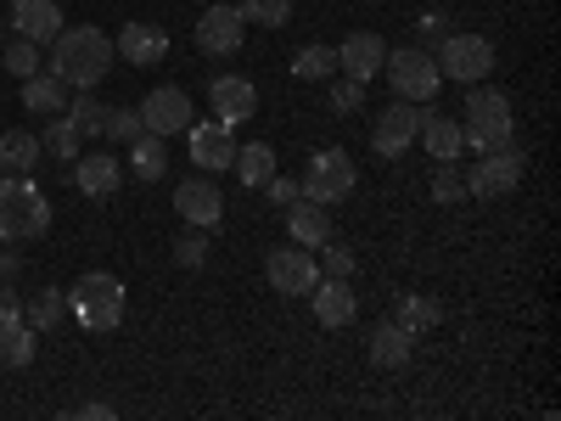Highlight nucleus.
<instances>
[{"mask_svg":"<svg viewBox=\"0 0 561 421\" xmlns=\"http://www.w3.org/2000/svg\"><path fill=\"white\" fill-rule=\"evenodd\" d=\"M410 354H415V338L404 332V326L382 320L377 332H370V365H382V371H404V365H410Z\"/></svg>","mask_w":561,"mask_h":421,"instance_id":"nucleus-23","label":"nucleus"},{"mask_svg":"<svg viewBox=\"0 0 561 421\" xmlns=\"http://www.w3.org/2000/svg\"><path fill=\"white\" fill-rule=\"evenodd\" d=\"M237 180L248 185V192H264V180L275 174V147L270 140H248V147H237Z\"/></svg>","mask_w":561,"mask_h":421,"instance_id":"nucleus-26","label":"nucleus"},{"mask_svg":"<svg viewBox=\"0 0 561 421\" xmlns=\"http://www.w3.org/2000/svg\"><path fill=\"white\" fill-rule=\"evenodd\" d=\"M309 304H314V320L325 326V332H348L354 315H359V298L343 275H320L309 287Z\"/></svg>","mask_w":561,"mask_h":421,"instance_id":"nucleus-14","label":"nucleus"},{"mask_svg":"<svg viewBox=\"0 0 561 421\" xmlns=\"http://www.w3.org/2000/svg\"><path fill=\"white\" fill-rule=\"evenodd\" d=\"M382 62H388V39H382V34H348V39L337 45V73H348V79H359V84L377 79Z\"/></svg>","mask_w":561,"mask_h":421,"instance_id":"nucleus-20","label":"nucleus"},{"mask_svg":"<svg viewBox=\"0 0 561 421\" xmlns=\"http://www.w3.org/2000/svg\"><path fill=\"white\" fill-rule=\"evenodd\" d=\"M185 140H192V163L203 174H219V169L237 163V135H230V124H219V118L192 124V129H185Z\"/></svg>","mask_w":561,"mask_h":421,"instance_id":"nucleus-17","label":"nucleus"},{"mask_svg":"<svg viewBox=\"0 0 561 421\" xmlns=\"http://www.w3.org/2000/svg\"><path fill=\"white\" fill-rule=\"evenodd\" d=\"M359 102H365V84H359V79H348V73H343V79L332 73V113H354Z\"/></svg>","mask_w":561,"mask_h":421,"instance_id":"nucleus-40","label":"nucleus"},{"mask_svg":"<svg viewBox=\"0 0 561 421\" xmlns=\"http://www.w3.org/2000/svg\"><path fill=\"white\" fill-rule=\"evenodd\" d=\"M7 23H12V34H23V39H34V45H51V39L68 29L57 0H12Z\"/></svg>","mask_w":561,"mask_h":421,"instance_id":"nucleus-18","label":"nucleus"},{"mask_svg":"<svg viewBox=\"0 0 561 421\" xmlns=\"http://www.w3.org/2000/svg\"><path fill=\"white\" fill-rule=\"evenodd\" d=\"M203 259H208V230H180V237H174V264L180 270H203Z\"/></svg>","mask_w":561,"mask_h":421,"instance_id":"nucleus-36","label":"nucleus"},{"mask_svg":"<svg viewBox=\"0 0 561 421\" xmlns=\"http://www.w3.org/2000/svg\"><path fill=\"white\" fill-rule=\"evenodd\" d=\"M18 315H23V293L7 287V293H0V320H18Z\"/></svg>","mask_w":561,"mask_h":421,"instance_id":"nucleus-44","label":"nucleus"},{"mask_svg":"<svg viewBox=\"0 0 561 421\" xmlns=\"http://www.w3.org/2000/svg\"><path fill=\"white\" fill-rule=\"evenodd\" d=\"M242 34H248L242 12L230 7V0H214V7L197 18V52L203 57H237L242 52Z\"/></svg>","mask_w":561,"mask_h":421,"instance_id":"nucleus-10","label":"nucleus"},{"mask_svg":"<svg viewBox=\"0 0 561 421\" xmlns=\"http://www.w3.org/2000/svg\"><path fill=\"white\" fill-rule=\"evenodd\" d=\"M113 34L102 29H62L51 39V73L68 84V90H96L107 73H113Z\"/></svg>","mask_w":561,"mask_h":421,"instance_id":"nucleus-1","label":"nucleus"},{"mask_svg":"<svg viewBox=\"0 0 561 421\" xmlns=\"http://www.w3.org/2000/svg\"><path fill=\"white\" fill-rule=\"evenodd\" d=\"M62 298H68V315L84 326V332H113V326L124 320V281L107 275V270L79 275Z\"/></svg>","mask_w":561,"mask_h":421,"instance_id":"nucleus-4","label":"nucleus"},{"mask_svg":"<svg viewBox=\"0 0 561 421\" xmlns=\"http://www.w3.org/2000/svg\"><path fill=\"white\" fill-rule=\"evenodd\" d=\"M68 315V298H62V287H34L28 298H23V320L34 326V332H51V326Z\"/></svg>","mask_w":561,"mask_h":421,"instance_id":"nucleus-28","label":"nucleus"},{"mask_svg":"<svg viewBox=\"0 0 561 421\" xmlns=\"http://www.w3.org/2000/svg\"><path fill=\"white\" fill-rule=\"evenodd\" d=\"M264 197H270L275 208H293L304 192H298V180H280V174H270V180H264Z\"/></svg>","mask_w":561,"mask_h":421,"instance_id":"nucleus-41","label":"nucleus"},{"mask_svg":"<svg viewBox=\"0 0 561 421\" xmlns=\"http://www.w3.org/2000/svg\"><path fill=\"white\" fill-rule=\"evenodd\" d=\"M0 62H7V73L23 84V79H34V73H39V45H34V39H23V34H12V39H7V57H0Z\"/></svg>","mask_w":561,"mask_h":421,"instance_id":"nucleus-34","label":"nucleus"},{"mask_svg":"<svg viewBox=\"0 0 561 421\" xmlns=\"http://www.w3.org/2000/svg\"><path fill=\"white\" fill-rule=\"evenodd\" d=\"M68 421H113V405H79L68 410Z\"/></svg>","mask_w":561,"mask_h":421,"instance_id":"nucleus-43","label":"nucleus"},{"mask_svg":"<svg viewBox=\"0 0 561 421\" xmlns=\"http://www.w3.org/2000/svg\"><path fill=\"white\" fill-rule=\"evenodd\" d=\"M264 275H270V287H275L280 298H304L314 281H320V259H314L309 248H275V253L264 259Z\"/></svg>","mask_w":561,"mask_h":421,"instance_id":"nucleus-12","label":"nucleus"},{"mask_svg":"<svg viewBox=\"0 0 561 421\" xmlns=\"http://www.w3.org/2000/svg\"><path fill=\"white\" fill-rule=\"evenodd\" d=\"M438 73L444 79H455V84H478V79H489L494 73V45L483 39V34H444L438 39Z\"/></svg>","mask_w":561,"mask_h":421,"instance_id":"nucleus-8","label":"nucleus"},{"mask_svg":"<svg viewBox=\"0 0 561 421\" xmlns=\"http://www.w3.org/2000/svg\"><path fill=\"white\" fill-rule=\"evenodd\" d=\"M113 52L129 62V68H158L169 57V34L158 23H124L118 39H113Z\"/></svg>","mask_w":561,"mask_h":421,"instance_id":"nucleus-19","label":"nucleus"},{"mask_svg":"<svg viewBox=\"0 0 561 421\" xmlns=\"http://www.w3.org/2000/svg\"><path fill=\"white\" fill-rule=\"evenodd\" d=\"M460 140H466L478 158H483V152H500V147H511V140H517V107H511L505 90H494V84H483V79L466 84Z\"/></svg>","mask_w":561,"mask_h":421,"instance_id":"nucleus-2","label":"nucleus"},{"mask_svg":"<svg viewBox=\"0 0 561 421\" xmlns=\"http://www.w3.org/2000/svg\"><path fill=\"white\" fill-rule=\"evenodd\" d=\"M39 158H45V147H39L34 129H7L0 135V174H34Z\"/></svg>","mask_w":561,"mask_h":421,"instance_id":"nucleus-24","label":"nucleus"},{"mask_svg":"<svg viewBox=\"0 0 561 421\" xmlns=\"http://www.w3.org/2000/svg\"><path fill=\"white\" fill-rule=\"evenodd\" d=\"M129 169H135V180H163V169H169V140L163 135H140V140H129Z\"/></svg>","mask_w":561,"mask_h":421,"instance_id":"nucleus-27","label":"nucleus"},{"mask_svg":"<svg viewBox=\"0 0 561 421\" xmlns=\"http://www.w3.org/2000/svg\"><path fill=\"white\" fill-rule=\"evenodd\" d=\"M415 34H421V45H438V39L449 34V12H427V18H415Z\"/></svg>","mask_w":561,"mask_h":421,"instance_id":"nucleus-42","label":"nucleus"},{"mask_svg":"<svg viewBox=\"0 0 561 421\" xmlns=\"http://www.w3.org/2000/svg\"><path fill=\"white\" fill-rule=\"evenodd\" d=\"M23 107L39 113V118H57L68 107V84L51 73V68H39L34 79H23Z\"/></svg>","mask_w":561,"mask_h":421,"instance_id":"nucleus-25","label":"nucleus"},{"mask_svg":"<svg viewBox=\"0 0 561 421\" xmlns=\"http://www.w3.org/2000/svg\"><path fill=\"white\" fill-rule=\"evenodd\" d=\"M140 124L169 140V135H185L197 124V107L180 84H158V90H147V102H140Z\"/></svg>","mask_w":561,"mask_h":421,"instance_id":"nucleus-9","label":"nucleus"},{"mask_svg":"<svg viewBox=\"0 0 561 421\" xmlns=\"http://www.w3.org/2000/svg\"><path fill=\"white\" fill-rule=\"evenodd\" d=\"M415 140L433 152V163H455V158L466 152L460 124H455V118H438V113H421V129H415Z\"/></svg>","mask_w":561,"mask_h":421,"instance_id":"nucleus-22","label":"nucleus"},{"mask_svg":"<svg viewBox=\"0 0 561 421\" xmlns=\"http://www.w3.org/2000/svg\"><path fill=\"white\" fill-rule=\"evenodd\" d=\"M208 107H214V118L219 124H248L253 113H259V84L253 79H242V73H219L214 84H208Z\"/></svg>","mask_w":561,"mask_h":421,"instance_id":"nucleus-16","label":"nucleus"},{"mask_svg":"<svg viewBox=\"0 0 561 421\" xmlns=\"http://www.w3.org/2000/svg\"><path fill=\"white\" fill-rule=\"evenodd\" d=\"M421 102H399V107H382V118L370 124V152L377 158H399V152H410L415 147V129H421Z\"/></svg>","mask_w":561,"mask_h":421,"instance_id":"nucleus-11","label":"nucleus"},{"mask_svg":"<svg viewBox=\"0 0 561 421\" xmlns=\"http://www.w3.org/2000/svg\"><path fill=\"white\" fill-rule=\"evenodd\" d=\"M62 113L79 124V135H107V124H113V107L96 96V90H79V96H73Z\"/></svg>","mask_w":561,"mask_h":421,"instance_id":"nucleus-31","label":"nucleus"},{"mask_svg":"<svg viewBox=\"0 0 561 421\" xmlns=\"http://www.w3.org/2000/svg\"><path fill=\"white\" fill-rule=\"evenodd\" d=\"M107 135H113V140H124V147H129V140H140V135H147V124H140V107H113V124H107Z\"/></svg>","mask_w":561,"mask_h":421,"instance_id":"nucleus-39","label":"nucleus"},{"mask_svg":"<svg viewBox=\"0 0 561 421\" xmlns=\"http://www.w3.org/2000/svg\"><path fill=\"white\" fill-rule=\"evenodd\" d=\"M174 214L185 225H197V230H219L225 219V197H219V185L208 174H192V180H180L174 185Z\"/></svg>","mask_w":561,"mask_h":421,"instance_id":"nucleus-13","label":"nucleus"},{"mask_svg":"<svg viewBox=\"0 0 561 421\" xmlns=\"http://www.w3.org/2000/svg\"><path fill=\"white\" fill-rule=\"evenodd\" d=\"M433 203H444V208L449 203H466V174L455 163H438L433 169Z\"/></svg>","mask_w":561,"mask_h":421,"instance_id":"nucleus-37","label":"nucleus"},{"mask_svg":"<svg viewBox=\"0 0 561 421\" xmlns=\"http://www.w3.org/2000/svg\"><path fill=\"white\" fill-rule=\"evenodd\" d=\"M51 230V197L34 174H0V242H39Z\"/></svg>","mask_w":561,"mask_h":421,"instance_id":"nucleus-3","label":"nucleus"},{"mask_svg":"<svg viewBox=\"0 0 561 421\" xmlns=\"http://www.w3.org/2000/svg\"><path fill=\"white\" fill-rule=\"evenodd\" d=\"M12 275H18V253L0 248V281H12Z\"/></svg>","mask_w":561,"mask_h":421,"instance_id":"nucleus-45","label":"nucleus"},{"mask_svg":"<svg viewBox=\"0 0 561 421\" xmlns=\"http://www.w3.org/2000/svg\"><path fill=\"white\" fill-rule=\"evenodd\" d=\"M293 73L304 84H325L337 73V45H298V52H293Z\"/></svg>","mask_w":561,"mask_h":421,"instance_id":"nucleus-30","label":"nucleus"},{"mask_svg":"<svg viewBox=\"0 0 561 421\" xmlns=\"http://www.w3.org/2000/svg\"><path fill=\"white\" fill-rule=\"evenodd\" d=\"M523 174H528V158H523L517 147L483 152L472 169H466V197H478V203H489V197H511V192L523 185Z\"/></svg>","mask_w":561,"mask_h":421,"instance_id":"nucleus-7","label":"nucleus"},{"mask_svg":"<svg viewBox=\"0 0 561 421\" xmlns=\"http://www.w3.org/2000/svg\"><path fill=\"white\" fill-rule=\"evenodd\" d=\"M438 320H444V309H438L433 298H421V293L399 298V309H393V326H404L410 338H421V332H433Z\"/></svg>","mask_w":561,"mask_h":421,"instance_id":"nucleus-33","label":"nucleus"},{"mask_svg":"<svg viewBox=\"0 0 561 421\" xmlns=\"http://www.w3.org/2000/svg\"><path fill=\"white\" fill-rule=\"evenodd\" d=\"M34 343H39V332L18 315V320H0V365H28L34 360Z\"/></svg>","mask_w":561,"mask_h":421,"instance_id":"nucleus-29","label":"nucleus"},{"mask_svg":"<svg viewBox=\"0 0 561 421\" xmlns=\"http://www.w3.org/2000/svg\"><path fill=\"white\" fill-rule=\"evenodd\" d=\"M39 147L51 152L57 163H73V158H79V147H84V135H79V124H73L68 113H57L51 124H45V135H39Z\"/></svg>","mask_w":561,"mask_h":421,"instance_id":"nucleus-32","label":"nucleus"},{"mask_svg":"<svg viewBox=\"0 0 561 421\" xmlns=\"http://www.w3.org/2000/svg\"><path fill=\"white\" fill-rule=\"evenodd\" d=\"M314 253H320V275H343V281H348V275H354V264H359V259H354V248H343V242H320Z\"/></svg>","mask_w":561,"mask_h":421,"instance_id":"nucleus-38","label":"nucleus"},{"mask_svg":"<svg viewBox=\"0 0 561 421\" xmlns=\"http://www.w3.org/2000/svg\"><path fill=\"white\" fill-rule=\"evenodd\" d=\"M382 73L393 79L399 102H421V107H427V102L438 96V84H444L438 57L427 52V45H404V52H393V57L382 62Z\"/></svg>","mask_w":561,"mask_h":421,"instance_id":"nucleus-6","label":"nucleus"},{"mask_svg":"<svg viewBox=\"0 0 561 421\" xmlns=\"http://www.w3.org/2000/svg\"><path fill=\"white\" fill-rule=\"evenodd\" d=\"M354 185H359V169H354V158H348L343 147H320V152L309 158V169H304V197L320 203V208L348 203Z\"/></svg>","mask_w":561,"mask_h":421,"instance_id":"nucleus-5","label":"nucleus"},{"mask_svg":"<svg viewBox=\"0 0 561 421\" xmlns=\"http://www.w3.org/2000/svg\"><path fill=\"white\" fill-rule=\"evenodd\" d=\"M242 23H264V29H287L293 23V0H242Z\"/></svg>","mask_w":561,"mask_h":421,"instance_id":"nucleus-35","label":"nucleus"},{"mask_svg":"<svg viewBox=\"0 0 561 421\" xmlns=\"http://www.w3.org/2000/svg\"><path fill=\"white\" fill-rule=\"evenodd\" d=\"M287 237L298 248H320V242H332V208H320V203H293L287 208Z\"/></svg>","mask_w":561,"mask_h":421,"instance_id":"nucleus-21","label":"nucleus"},{"mask_svg":"<svg viewBox=\"0 0 561 421\" xmlns=\"http://www.w3.org/2000/svg\"><path fill=\"white\" fill-rule=\"evenodd\" d=\"M62 174L79 185V197H96V203L118 197V185H124V169H118L113 152H84V158L62 163Z\"/></svg>","mask_w":561,"mask_h":421,"instance_id":"nucleus-15","label":"nucleus"}]
</instances>
